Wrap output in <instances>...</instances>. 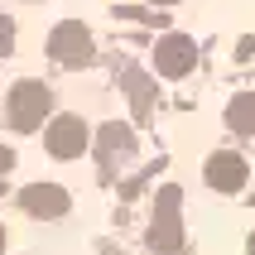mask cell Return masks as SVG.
I'll use <instances>...</instances> for the list:
<instances>
[{"label": "cell", "mask_w": 255, "mask_h": 255, "mask_svg": "<svg viewBox=\"0 0 255 255\" xmlns=\"http://www.w3.org/2000/svg\"><path fill=\"white\" fill-rule=\"evenodd\" d=\"M227 126L236 135H255V92H241V97L227 106Z\"/></svg>", "instance_id": "obj_9"}, {"label": "cell", "mask_w": 255, "mask_h": 255, "mask_svg": "<svg viewBox=\"0 0 255 255\" xmlns=\"http://www.w3.org/2000/svg\"><path fill=\"white\" fill-rule=\"evenodd\" d=\"M193 63H198V43L188 39V34H164L154 43L159 77H183V72H193Z\"/></svg>", "instance_id": "obj_5"}, {"label": "cell", "mask_w": 255, "mask_h": 255, "mask_svg": "<svg viewBox=\"0 0 255 255\" xmlns=\"http://www.w3.org/2000/svg\"><path fill=\"white\" fill-rule=\"evenodd\" d=\"M202 178H207V188H217V193H241L246 178H251V169H246V159H241V154H231V149H217V154L207 159Z\"/></svg>", "instance_id": "obj_6"}, {"label": "cell", "mask_w": 255, "mask_h": 255, "mask_svg": "<svg viewBox=\"0 0 255 255\" xmlns=\"http://www.w3.org/2000/svg\"><path fill=\"white\" fill-rule=\"evenodd\" d=\"M5 241H10V231H5V227H0V255H5Z\"/></svg>", "instance_id": "obj_12"}, {"label": "cell", "mask_w": 255, "mask_h": 255, "mask_svg": "<svg viewBox=\"0 0 255 255\" xmlns=\"http://www.w3.org/2000/svg\"><path fill=\"white\" fill-rule=\"evenodd\" d=\"M183 193L178 188H159V202H154V222H149V251L154 255H178L183 251Z\"/></svg>", "instance_id": "obj_1"}, {"label": "cell", "mask_w": 255, "mask_h": 255, "mask_svg": "<svg viewBox=\"0 0 255 255\" xmlns=\"http://www.w3.org/2000/svg\"><path fill=\"white\" fill-rule=\"evenodd\" d=\"M246 251H251V255H255V231H251V241H246Z\"/></svg>", "instance_id": "obj_13"}, {"label": "cell", "mask_w": 255, "mask_h": 255, "mask_svg": "<svg viewBox=\"0 0 255 255\" xmlns=\"http://www.w3.org/2000/svg\"><path fill=\"white\" fill-rule=\"evenodd\" d=\"M251 202H255V198H251Z\"/></svg>", "instance_id": "obj_15"}, {"label": "cell", "mask_w": 255, "mask_h": 255, "mask_svg": "<svg viewBox=\"0 0 255 255\" xmlns=\"http://www.w3.org/2000/svg\"><path fill=\"white\" fill-rule=\"evenodd\" d=\"M48 53H53V63H63V68H87V63L97 58L92 29H87L82 19H63V24H53V34H48Z\"/></svg>", "instance_id": "obj_3"}, {"label": "cell", "mask_w": 255, "mask_h": 255, "mask_svg": "<svg viewBox=\"0 0 255 255\" xmlns=\"http://www.w3.org/2000/svg\"><path fill=\"white\" fill-rule=\"evenodd\" d=\"M19 207L29 217H63L72 202H68V188H58V183H29L19 193Z\"/></svg>", "instance_id": "obj_8"}, {"label": "cell", "mask_w": 255, "mask_h": 255, "mask_svg": "<svg viewBox=\"0 0 255 255\" xmlns=\"http://www.w3.org/2000/svg\"><path fill=\"white\" fill-rule=\"evenodd\" d=\"M87 140H92V135H87V121H82V116H58L53 126L43 130V144H48V154H53V159H77L87 149Z\"/></svg>", "instance_id": "obj_4"}, {"label": "cell", "mask_w": 255, "mask_h": 255, "mask_svg": "<svg viewBox=\"0 0 255 255\" xmlns=\"http://www.w3.org/2000/svg\"><path fill=\"white\" fill-rule=\"evenodd\" d=\"M10 169H14V149H5V144H0V178H5Z\"/></svg>", "instance_id": "obj_11"}, {"label": "cell", "mask_w": 255, "mask_h": 255, "mask_svg": "<svg viewBox=\"0 0 255 255\" xmlns=\"http://www.w3.org/2000/svg\"><path fill=\"white\" fill-rule=\"evenodd\" d=\"M149 5H173V0H149Z\"/></svg>", "instance_id": "obj_14"}, {"label": "cell", "mask_w": 255, "mask_h": 255, "mask_svg": "<svg viewBox=\"0 0 255 255\" xmlns=\"http://www.w3.org/2000/svg\"><path fill=\"white\" fill-rule=\"evenodd\" d=\"M10 48H14V24L5 19V24H0V53H10Z\"/></svg>", "instance_id": "obj_10"}, {"label": "cell", "mask_w": 255, "mask_h": 255, "mask_svg": "<svg viewBox=\"0 0 255 255\" xmlns=\"http://www.w3.org/2000/svg\"><path fill=\"white\" fill-rule=\"evenodd\" d=\"M48 106H53V97H48V87H43V82H34V77L14 82V87H10V97H5L10 126L19 130V135L39 130V126H43V116H48Z\"/></svg>", "instance_id": "obj_2"}, {"label": "cell", "mask_w": 255, "mask_h": 255, "mask_svg": "<svg viewBox=\"0 0 255 255\" xmlns=\"http://www.w3.org/2000/svg\"><path fill=\"white\" fill-rule=\"evenodd\" d=\"M97 154H101V173H111L116 164H130V159H135V135H130V126L111 121V126L101 130V140H97Z\"/></svg>", "instance_id": "obj_7"}]
</instances>
